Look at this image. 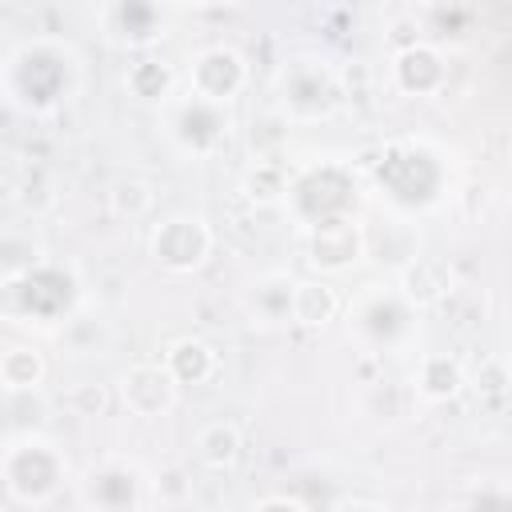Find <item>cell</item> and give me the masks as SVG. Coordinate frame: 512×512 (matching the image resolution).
I'll return each instance as SVG.
<instances>
[{"mask_svg": "<svg viewBox=\"0 0 512 512\" xmlns=\"http://www.w3.org/2000/svg\"><path fill=\"white\" fill-rule=\"evenodd\" d=\"M84 88V56L68 36L36 32L0 56V100L20 116H56Z\"/></svg>", "mask_w": 512, "mask_h": 512, "instance_id": "obj_1", "label": "cell"}, {"mask_svg": "<svg viewBox=\"0 0 512 512\" xmlns=\"http://www.w3.org/2000/svg\"><path fill=\"white\" fill-rule=\"evenodd\" d=\"M372 192L400 216L436 212L456 184L452 152L432 136H392L368 164Z\"/></svg>", "mask_w": 512, "mask_h": 512, "instance_id": "obj_2", "label": "cell"}, {"mask_svg": "<svg viewBox=\"0 0 512 512\" xmlns=\"http://www.w3.org/2000/svg\"><path fill=\"white\" fill-rule=\"evenodd\" d=\"M360 204H364V184H360V168L348 156H312L288 168L284 208L300 232L332 220H356Z\"/></svg>", "mask_w": 512, "mask_h": 512, "instance_id": "obj_3", "label": "cell"}, {"mask_svg": "<svg viewBox=\"0 0 512 512\" xmlns=\"http://www.w3.org/2000/svg\"><path fill=\"white\" fill-rule=\"evenodd\" d=\"M84 308V284L72 264L44 260L32 272L0 284V320L28 332H60Z\"/></svg>", "mask_w": 512, "mask_h": 512, "instance_id": "obj_4", "label": "cell"}, {"mask_svg": "<svg viewBox=\"0 0 512 512\" xmlns=\"http://www.w3.org/2000/svg\"><path fill=\"white\" fill-rule=\"evenodd\" d=\"M68 452L44 432H16L0 452V484L20 508H48L72 484Z\"/></svg>", "mask_w": 512, "mask_h": 512, "instance_id": "obj_5", "label": "cell"}, {"mask_svg": "<svg viewBox=\"0 0 512 512\" xmlns=\"http://www.w3.org/2000/svg\"><path fill=\"white\" fill-rule=\"evenodd\" d=\"M340 64L324 52H296L276 68L272 104L288 124H320L344 108Z\"/></svg>", "mask_w": 512, "mask_h": 512, "instance_id": "obj_6", "label": "cell"}, {"mask_svg": "<svg viewBox=\"0 0 512 512\" xmlns=\"http://www.w3.org/2000/svg\"><path fill=\"white\" fill-rule=\"evenodd\" d=\"M348 328L368 356H396L416 344L420 312L392 284H364L348 300Z\"/></svg>", "mask_w": 512, "mask_h": 512, "instance_id": "obj_7", "label": "cell"}, {"mask_svg": "<svg viewBox=\"0 0 512 512\" xmlns=\"http://www.w3.org/2000/svg\"><path fill=\"white\" fill-rule=\"evenodd\" d=\"M160 128L184 160H216L236 136V112L232 104H212L180 88L160 108Z\"/></svg>", "mask_w": 512, "mask_h": 512, "instance_id": "obj_8", "label": "cell"}, {"mask_svg": "<svg viewBox=\"0 0 512 512\" xmlns=\"http://www.w3.org/2000/svg\"><path fill=\"white\" fill-rule=\"evenodd\" d=\"M72 492L80 512H148L152 504L148 468L120 452L88 460L72 480Z\"/></svg>", "mask_w": 512, "mask_h": 512, "instance_id": "obj_9", "label": "cell"}, {"mask_svg": "<svg viewBox=\"0 0 512 512\" xmlns=\"http://www.w3.org/2000/svg\"><path fill=\"white\" fill-rule=\"evenodd\" d=\"M216 252V228L204 212H168L148 232V260L168 276H196Z\"/></svg>", "mask_w": 512, "mask_h": 512, "instance_id": "obj_10", "label": "cell"}, {"mask_svg": "<svg viewBox=\"0 0 512 512\" xmlns=\"http://www.w3.org/2000/svg\"><path fill=\"white\" fill-rule=\"evenodd\" d=\"M96 24L112 48L140 56V52H156V44L172 32V12L152 0H116L96 8Z\"/></svg>", "mask_w": 512, "mask_h": 512, "instance_id": "obj_11", "label": "cell"}, {"mask_svg": "<svg viewBox=\"0 0 512 512\" xmlns=\"http://www.w3.org/2000/svg\"><path fill=\"white\" fill-rule=\"evenodd\" d=\"M184 92L200 96V100H212V104H232L248 80H252V68L244 60L240 48L232 44H204L188 56V68H184Z\"/></svg>", "mask_w": 512, "mask_h": 512, "instance_id": "obj_12", "label": "cell"}, {"mask_svg": "<svg viewBox=\"0 0 512 512\" xmlns=\"http://www.w3.org/2000/svg\"><path fill=\"white\" fill-rule=\"evenodd\" d=\"M448 76H452L448 52H440L428 40L392 48V56H388V84L404 100H432V96H440L448 88Z\"/></svg>", "mask_w": 512, "mask_h": 512, "instance_id": "obj_13", "label": "cell"}, {"mask_svg": "<svg viewBox=\"0 0 512 512\" xmlns=\"http://www.w3.org/2000/svg\"><path fill=\"white\" fill-rule=\"evenodd\" d=\"M364 252H368V236H364L360 216L356 220H332V224L304 232V260L324 280L352 272L364 260Z\"/></svg>", "mask_w": 512, "mask_h": 512, "instance_id": "obj_14", "label": "cell"}, {"mask_svg": "<svg viewBox=\"0 0 512 512\" xmlns=\"http://www.w3.org/2000/svg\"><path fill=\"white\" fill-rule=\"evenodd\" d=\"M116 396L132 416L160 420L176 408L180 388H176V380L168 376V368L160 360H136L116 376Z\"/></svg>", "mask_w": 512, "mask_h": 512, "instance_id": "obj_15", "label": "cell"}, {"mask_svg": "<svg viewBox=\"0 0 512 512\" xmlns=\"http://www.w3.org/2000/svg\"><path fill=\"white\" fill-rule=\"evenodd\" d=\"M292 296H296V276L292 272H260L244 280L240 288V312L252 328L260 332H284L292 328Z\"/></svg>", "mask_w": 512, "mask_h": 512, "instance_id": "obj_16", "label": "cell"}, {"mask_svg": "<svg viewBox=\"0 0 512 512\" xmlns=\"http://www.w3.org/2000/svg\"><path fill=\"white\" fill-rule=\"evenodd\" d=\"M392 288H396V292L424 316V312L440 308V304L452 296V288H456V272H452V264H448L444 256L420 252V256H408V260L400 264Z\"/></svg>", "mask_w": 512, "mask_h": 512, "instance_id": "obj_17", "label": "cell"}, {"mask_svg": "<svg viewBox=\"0 0 512 512\" xmlns=\"http://www.w3.org/2000/svg\"><path fill=\"white\" fill-rule=\"evenodd\" d=\"M180 68L168 60V56H160V52H140V56H132L128 60V68H124V92L132 96V100H140V104H156V108H164L176 92H180Z\"/></svg>", "mask_w": 512, "mask_h": 512, "instance_id": "obj_18", "label": "cell"}, {"mask_svg": "<svg viewBox=\"0 0 512 512\" xmlns=\"http://www.w3.org/2000/svg\"><path fill=\"white\" fill-rule=\"evenodd\" d=\"M464 384H468V368L452 352H424L412 368V392L424 404H448L464 392Z\"/></svg>", "mask_w": 512, "mask_h": 512, "instance_id": "obj_19", "label": "cell"}, {"mask_svg": "<svg viewBox=\"0 0 512 512\" xmlns=\"http://www.w3.org/2000/svg\"><path fill=\"white\" fill-rule=\"evenodd\" d=\"M160 364L168 368V376L176 380V388H200V384H208L220 372V352L204 336H176L164 348V360Z\"/></svg>", "mask_w": 512, "mask_h": 512, "instance_id": "obj_20", "label": "cell"}, {"mask_svg": "<svg viewBox=\"0 0 512 512\" xmlns=\"http://www.w3.org/2000/svg\"><path fill=\"white\" fill-rule=\"evenodd\" d=\"M412 12L420 20L424 40L436 44L440 52L468 44L472 32H476V20H480V12L472 4H424V8H412Z\"/></svg>", "mask_w": 512, "mask_h": 512, "instance_id": "obj_21", "label": "cell"}, {"mask_svg": "<svg viewBox=\"0 0 512 512\" xmlns=\"http://www.w3.org/2000/svg\"><path fill=\"white\" fill-rule=\"evenodd\" d=\"M340 312H344V296L332 288V280H324V276L296 280V296H292V328L324 332Z\"/></svg>", "mask_w": 512, "mask_h": 512, "instance_id": "obj_22", "label": "cell"}, {"mask_svg": "<svg viewBox=\"0 0 512 512\" xmlns=\"http://www.w3.org/2000/svg\"><path fill=\"white\" fill-rule=\"evenodd\" d=\"M192 452H196L200 468H208V472H232L240 464V456H244V432L232 420H224V416L220 420H208V424H200Z\"/></svg>", "mask_w": 512, "mask_h": 512, "instance_id": "obj_23", "label": "cell"}, {"mask_svg": "<svg viewBox=\"0 0 512 512\" xmlns=\"http://www.w3.org/2000/svg\"><path fill=\"white\" fill-rule=\"evenodd\" d=\"M48 260V244L32 224H0V284Z\"/></svg>", "mask_w": 512, "mask_h": 512, "instance_id": "obj_24", "label": "cell"}, {"mask_svg": "<svg viewBox=\"0 0 512 512\" xmlns=\"http://www.w3.org/2000/svg\"><path fill=\"white\" fill-rule=\"evenodd\" d=\"M44 376H48V360L36 344H8L0 352V392L8 396L40 392Z\"/></svg>", "mask_w": 512, "mask_h": 512, "instance_id": "obj_25", "label": "cell"}, {"mask_svg": "<svg viewBox=\"0 0 512 512\" xmlns=\"http://www.w3.org/2000/svg\"><path fill=\"white\" fill-rule=\"evenodd\" d=\"M288 168L292 164H284V160H252L248 168H244V176H240V192H244V200L248 204H256V208H276V204H284V192H288Z\"/></svg>", "mask_w": 512, "mask_h": 512, "instance_id": "obj_26", "label": "cell"}, {"mask_svg": "<svg viewBox=\"0 0 512 512\" xmlns=\"http://www.w3.org/2000/svg\"><path fill=\"white\" fill-rule=\"evenodd\" d=\"M156 208V184L144 180V176H120L112 188H108V212L124 224H136L144 220L148 212Z\"/></svg>", "mask_w": 512, "mask_h": 512, "instance_id": "obj_27", "label": "cell"}, {"mask_svg": "<svg viewBox=\"0 0 512 512\" xmlns=\"http://www.w3.org/2000/svg\"><path fill=\"white\" fill-rule=\"evenodd\" d=\"M56 336H60V344H64L72 356H100V352L108 348V340H112L108 324H104L100 316H88L84 308H80Z\"/></svg>", "mask_w": 512, "mask_h": 512, "instance_id": "obj_28", "label": "cell"}, {"mask_svg": "<svg viewBox=\"0 0 512 512\" xmlns=\"http://www.w3.org/2000/svg\"><path fill=\"white\" fill-rule=\"evenodd\" d=\"M464 388L476 392L480 408H488V412H504V404H508V364H504V356H488V360H480V368L468 372V384H464Z\"/></svg>", "mask_w": 512, "mask_h": 512, "instance_id": "obj_29", "label": "cell"}, {"mask_svg": "<svg viewBox=\"0 0 512 512\" xmlns=\"http://www.w3.org/2000/svg\"><path fill=\"white\" fill-rule=\"evenodd\" d=\"M456 512H512V488H508V480H504V476L472 480V484L460 492Z\"/></svg>", "mask_w": 512, "mask_h": 512, "instance_id": "obj_30", "label": "cell"}, {"mask_svg": "<svg viewBox=\"0 0 512 512\" xmlns=\"http://www.w3.org/2000/svg\"><path fill=\"white\" fill-rule=\"evenodd\" d=\"M148 484H152V500H160V504H168V508H180V504L192 500V472H188L184 464H164V468H156V472L148 476Z\"/></svg>", "mask_w": 512, "mask_h": 512, "instance_id": "obj_31", "label": "cell"}, {"mask_svg": "<svg viewBox=\"0 0 512 512\" xmlns=\"http://www.w3.org/2000/svg\"><path fill=\"white\" fill-rule=\"evenodd\" d=\"M40 188H52V176L44 168H24V176L16 184V200L32 216H40V212H48L56 204V192H40Z\"/></svg>", "mask_w": 512, "mask_h": 512, "instance_id": "obj_32", "label": "cell"}, {"mask_svg": "<svg viewBox=\"0 0 512 512\" xmlns=\"http://www.w3.org/2000/svg\"><path fill=\"white\" fill-rule=\"evenodd\" d=\"M68 404H72V412L76 416H96V412H104L108 408V392L100 388V384H76L72 392H68Z\"/></svg>", "mask_w": 512, "mask_h": 512, "instance_id": "obj_33", "label": "cell"}, {"mask_svg": "<svg viewBox=\"0 0 512 512\" xmlns=\"http://www.w3.org/2000/svg\"><path fill=\"white\" fill-rule=\"evenodd\" d=\"M248 512H312L300 496H288V492H268L260 500L248 504Z\"/></svg>", "mask_w": 512, "mask_h": 512, "instance_id": "obj_34", "label": "cell"}, {"mask_svg": "<svg viewBox=\"0 0 512 512\" xmlns=\"http://www.w3.org/2000/svg\"><path fill=\"white\" fill-rule=\"evenodd\" d=\"M332 512H392V508L380 504V500H372V496H352V500H340Z\"/></svg>", "mask_w": 512, "mask_h": 512, "instance_id": "obj_35", "label": "cell"}, {"mask_svg": "<svg viewBox=\"0 0 512 512\" xmlns=\"http://www.w3.org/2000/svg\"><path fill=\"white\" fill-rule=\"evenodd\" d=\"M0 452H4V440H0Z\"/></svg>", "mask_w": 512, "mask_h": 512, "instance_id": "obj_36", "label": "cell"}]
</instances>
